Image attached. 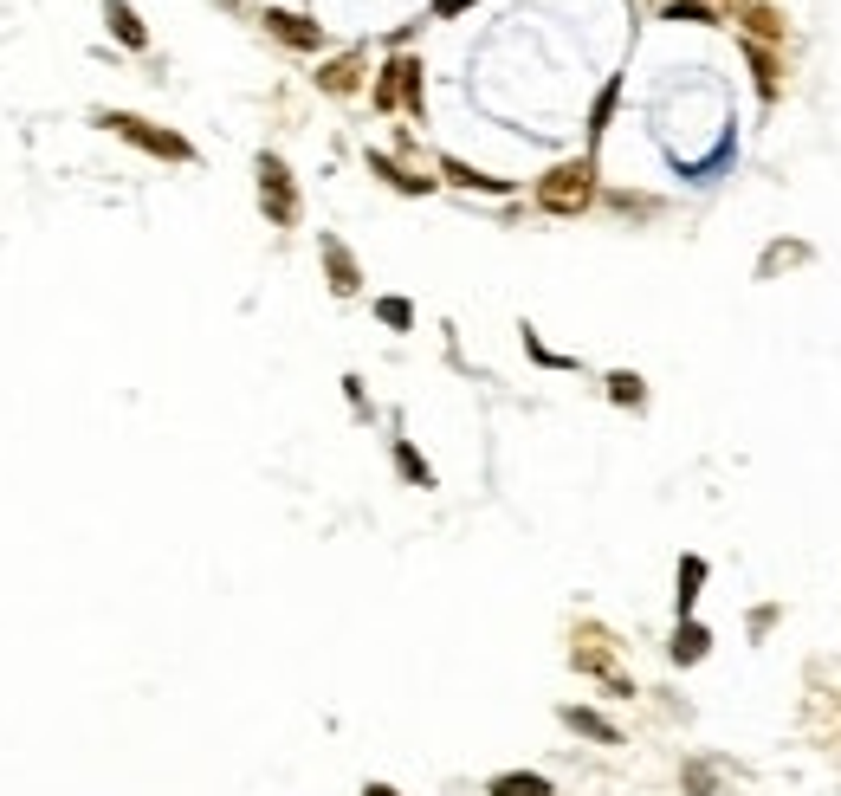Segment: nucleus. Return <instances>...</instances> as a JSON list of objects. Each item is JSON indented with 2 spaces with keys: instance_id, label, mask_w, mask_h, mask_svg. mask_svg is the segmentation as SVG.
Wrapping results in <instances>:
<instances>
[{
  "instance_id": "nucleus-17",
  "label": "nucleus",
  "mask_w": 841,
  "mask_h": 796,
  "mask_svg": "<svg viewBox=\"0 0 841 796\" xmlns=\"http://www.w3.org/2000/svg\"><path fill=\"white\" fill-rule=\"evenodd\" d=\"M447 175L460 188H486V195H505V182H492V175H479V169H466V162H447Z\"/></svg>"
},
{
  "instance_id": "nucleus-5",
  "label": "nucleus",
  "mask_w": 841,
  "mask_h": 796,
  "mask_svg": "<svg viewBox=\"0 0 841 796\" xmlns=\"http://www.w3.org/2000/svg\"><path fill=\"white\" fill-rule=\"evenodd\" d=\"M563 725H570L576 738H596V745H622V732H615L602 712H589V706H563Z\"/></svg>"
},
{
  "instance_id": "nucleus-15",
  "label": "nucleus",
  "mask_w": 841,
  "mask_h": 796,
  "mask_svg": "<svg viewBox=\"0 0 841 796\" xmlns=\"http://www.w3.org/2000/svg\"><path fill=\"white\" fill-rule=\"evenodd\" d=\"M744 59L757 65V91H764V98H770V91H777V59H770L764 46H744Z\"/></svg>"
},
{
  "instance_id": "nucleus-12",
  "label": "nucleus",
  "mask_w": 841,
  "mask_h": 796,
  "mask_svg": "<svg viewBox=\"0 0 841 796\" xmlns=\"http://www.w3.org/2000/svg\"><path fill=\"white\" fill-rule=\"evenodd\" d=\"M699 583H706V564H699V557H680V609L699 602Z\"/></svg>"
},
{
  "instance_id": "nucleus-16",
  "label": "nucleus",
  "mask_w": 841,
  "mask_h": 796,
  "mask_svg": "<svg viewBox=\"0 0 841 796\" xmlns=\"http://www.w3.org/2000/svg\"><path fill=\"white\" fill-rule=\"evenodd\" d=\"M376 318L389 324V331H408V324H415V305H408V298H382V305H376Z\"/></svg>"
},
{
  "instance_id": "nucleus-14",
  "label": "nucleus",
  "mask_w": 841,
  "mask_h": 796,
  "mask_svg": "<svg viewBox=\"0 0 841 796\" xmlns=\"http://www.w3.org/2000/svg\"><path fill=\"white\" fill-rule=\"evenodd\" d=\"M609 395H615V402H622V408H634V402H641V376H634V369H615V376H609Z\"/></svg>"
},
{
  "instance_id": "nucleus-1",
  "label": "nucleus",
  "mask_w": 841,
  "mask_h": 796,
  "mask_svg": "<svg viewBox=\"0 0 841 796\" xmlns=\"http://www.w3.org/2000/svg\"><path fill=\"white\" fill-rule=\"evenodd\" d=\"M98 123H104L110 136H123V143H136V149H149V156H162V162H195L188 136L156 130V123H143V117H130V111H98Z\"/></svg>"
},
{
  "instance_id": "nucleus-21",
  "label": "nucleus",
  "mask_w": 841,
  "mask_h": 796,
  "mask_svg": "<svg viewBox=\"0 0 841 796\" xmlns=\"http://www.w3.org/2000/svg\"><path fill=\"white\" fill-rule=\"evenodd\" d=\"M363 796H402V790H389V784H363Z\"/></svg>"
},
{
  "instance_id": "nucleus-8",
  "label": "nucleus",
  "mask_w": 841,
  "mask_h": 796,
  "mask_svg": "<svg viewBox=\"0 0 841 796\" xmlns=\"http://www.w3.org/2000/svg\"><path fill=\"white\" fill-rule=\"evenodd\" d=\"M486 790L492 796H557V790H550V777H537V771H505V777H492Z\"/></svg>"
},
{
  "instance_id": "nucleus-18",
  "label": "nucleus",
  "mask_w": 841,
  "mask_h": 796,
  "mask_svg": "<svg viewBox=\"0 0 841 796\" xmlns=\"http://www.w3.org/2000/svg\"><path fill=\"white\" fill-rule=\"evenodd\" d=\"M395 466H402V473L415 479V486H434V473H427V466H421V454H415V447H408V441H395Z\"/></svg>"
},
{
  "instance_id": "nucleus-4",
  "label": "nucleus",
  "mask_w": 841,
  "mask_h": 796,
  "mask_svg": "<svg viewBox=\"0 0 841 796\" xmlns=\"http://www.w3.org/2000/svg\"><path fill=\"white\" fill-rule=\"evenodd\" d=\"M376 104H382V111H395V104H421V65L395 59L389 72H382V85H376Z\"/></svg>"
},
{
  "instance_id": "nucleus-3",
  "label": "nucleus",
  "mask_w": 841,
  "mask_h": 796,
  "mask_svg": "<svg viewBox=\"0 0 841 796\" xmlns=\"http://www.w3.org/2000/svg\"><path fill=\"white\" fill-rule=\"evenodd\" d=\"M259 208L272 214V221H298V195H292V175H285L279 156H259Z\"/></svg>"
},
{
  "instance_id": "nucleus-19",
  "label": "nucleus",
  "mask_w": 841,
  "mask_h": 796,
  "mask_svg": "<svg viewBox=\"0 0 841 796\" xmlns=\"http://www.w3.org/2000/svg\"><path fill=\"white\" fill-rule=\"evenodd\" d=\"M667 20H686V26H699V20H712V7H699V0H673V7H667Z\"/></svg>"
},
{
  "instance_id": "nucleus-13",
  "label": "nucleus",
  "mask_w": 841,
  "mask_h": 796,
  "mask_svg": "<svg viewBox=\"0 0 841 796\" xmlns=\"http://www.w3.org/2000/svg\"><path fill=\"white\" fill-rule=\"evenodd\" d=\"M317 85H324V91H356V59L324 65V72H317Z\"/></svg>"
},
{
  "instance_id": "nucleus-2",
  "label": "nucleus",
  "mask_w": 841,
  "mask_h": 796,
  "mask_svg": "<svg viewBox=\"0 0 841 796\" xmlns=\"http://www.w3.org/2000/svg\"><path fill=\"white\" fill-rule=\"evenodd\" d=\"M589 195H596V162H563V169H550L544 182H537V201H544L550 214L589 208Z\"/></svg>"
},
{
  "instance_id": "nucleus-6",
  "label": "nucleus",
  "mask_w": 841,
  "mask_h": 796,
  "mask_svg": "<svg viewBox=\"0 0 841 796\" xmlns=\"http://www.w3.org/2000/svg\"><path fill=\"white\" fill-rule=\"evenodd\" d=\"M324 272H330V292H337V298H350L356 285H363V279H356V259L343 253V240H324Z\"/></svg>"
},
{
  "instance_id": "nucleus-10",
  "label": "nucleus",
  "mask_w": 841,
  "mask_h": 796,
  "mask_svg": "<svg viewBox=\"0 0 841 796\" xmlns=\"http://www.w3.org/2000/svg\"><path fill=\"white\" fill-rule=\"evenodd\" d=\"M706 628H699V622H680V635H673V661H680V667H693L699 661V654H706Z\"/></svg>"
},
{
  "instance_id": "nucleus-11",
  "label": "nucleus",
  "mask_w": 841,
  "mask_h": 796,
  "mask_svg": "<svg viewBox=\"0 0 841 796\" xmlns=\"http://www.w3.org/2000/svg\"><path fill=\"white\" fill-rule=\"evenodd\" d=\"M744 26L764 33V39H783V13L777 7H757V0H744Z\"/></svg>"
},
{
  "instance_id": "nucleus-9",
  "label": "nucleus",
  "mask_w": 841,
  "mask_h": 796,
  "mask_svg": "<svg viewBox=\"0 0 841 796\" xmlns=\"http://www.w3.org/2000/svg\"><path fill=\"white\" fill-rule=\"evenodd\" d=\"M266 20H272V33H279L285 46H305V52H311L317 39H324V33H317V26L305 20V13H266Z\"/></svg>"
},
{
  "instance_id": "nucleus-7",
  "label": "nucleus",
  "mask_w": 841,
  "mask_h": 796,
  "mask_svg": "<svg viewBox=\"0 0 841 796\" xmlns=\"http://www.w3.org/2000/svg\"><path fill=\"white\" fill-rule=\"evenodd\" d=\"M104 20H110V33H117L123 46H136V52L149 46V33H143V20H136V7H123V0H104Z\"/></svg>"
},
{
  "instance_id": "nucleus-20",
  "label": "nucleus",
  "mask_w": 841,
  "mask_h": 796,
  "mask_svg": "<svg viewBox=\"0 0 841 796\" xmlns=\"http://www.w3.org/2000/svg\"><path fill=\"white\" fill-rule=\"evenodd\" d=\"M609 111H615V85L596 98V123H589V136H602V130H609Z\"/></svg>"
}]
</instances>
